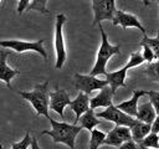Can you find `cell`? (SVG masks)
<instances>
[{
	"label": "cell",
	"mask_w": 159,
	"mask_h": 149,
	"mask_svg": "<svg viewBox=\"0 0 159 149\" xmlns=\"http://www.w3.org/2000/svg\"><path fill=\"white\" fill-rule=\"evenodd\" d=\"M50 123L52 129L51 130H42L41 134H47L52 138L53 143H62L70 147V149H75V140L78 133L83 129L81 125L70 124L66 122H57L50 118Z\"/></svg>",
	"instance_id": "cell-1"
},
{
	"label": "cell",
	"mask_w": 159,
	"mask_h": 149,
	"mask_svg": "<svg viewBox=\"0 0 159 149\" xmlns=\"http://www.w3.org/2000/svg\"><path fill=\"white\" fill-rule=\"evenodd\" d=\"M19 94L31 103L34 109L36 111V115H45L50 119L48 109H50V92H48V81L36 84L32 91L22 92L19 91Z\"/></svg>",
	"instance_id": "cell-2"
},
{
	"label": "cell",
	"mask_w": 159,
	"mask_h": 149,
	"mask_svg": "<svg viewBox=\"0 0 159 149\" xmlns=\"http://www.w3.org/2000/svg\"><path fill=\"white\" fill-rule=\"evenodd\" d=\"M99 26V31H101V37H102V42H101V46H99V50L97 52V58H96V63L93 66V68L91 70L89 74L91 76H99V74H106L107 71H106V66H107V62L108 60L113 56V55H119L120 52V46L119 45H111L108 42V37H107V34L104 32L103 27H102V24H98Z\"/></svg>",
	"instance_id": "cell-3"
},
{
	"label": "cell",
	"mask_w": 159,
	"mask_h": 149,
	"mask_svg": "<svg viewBox=\"0 0 159 149\" xmlns=\"http://www.w3.org/2000/svg\"><path fill=\"white\" fill-rule=\"evenodd\" d=\"M144 62V58L142 56V53L139 52H133L127 62V65L124 67H122L120 70H117V71H113V72H107L104 76H106V79L108 82V86L111 87L112 92L116 94V91L119 88V87H125V76H127V71L129 68H133V67H137V66H140L142 63Z\"/></svg>",
	"instance_id": "cell-4"
},
{
	"label": "cell",
	"mask_w": 159,
	"mask_h": 149,
	"mask_svg": "<svg viewBox=\"0 0 159 149\" xmlns=\"http://www.w3.org/2000/svg\"><path fill=\"white\" fill-rule=\"evenodd\" d=\"M67 17L63 14L56 15V25H55V51H56V63L55 67L57 70H61L62 66L66 62V47H65V40H63V25L66 22Z\"/></svg>",
	"instance_id": "cell-5"
},
{
	"label": "cell",
	"mask_w": 159,
	"mask_h": 149,
	"mask_svg": "<svg viewBox=\"0 0 159 149\" xmlns=\"http://www.w3.org/2000/svg\"><path fill=\"white\" fill-rule=\"evenodd\" d=\"M43 38H40L37 41L30 42V41H22V40H1L0 41V46L1 47H6L10 50H14L19 53L21 52H26V51H35L37 53H40L45 60L47 58V53L43 48Z\"/></svg>",
	"instance_id": "cell-6"
},
{
	"label": "cell",
	"mask_w": 159,
	"mask_h": 149,
	"mask_svg": "<svg viewBox=\"0 0 159 149\" xmlns=\"http://www.w3.org/2000/svg\"><path fill=\"white\" fill-rule=\"evenodd\" d=\"M92 10L94 14L92 25H98L103 20H113L116 9V0H92Z\"/></svg>",
	"instance_id": "cell-7"
},
{
	"label": "cell",
	"mask_w": 159,
	"mask_h": 149,
	"mask_svg": "<svg viewBox=\"0 0 159 149\" xmlns=\"http://www.w3.org/2000/svg\"><path fill=\"white\" fill-rule=\"evenodd\" d=\"M96 117L97 118H102V119H106V120H109V122H113L116 125H124V127H132L137 118L134 117H130L128 114H125L124 112H122L120 109H118L116 106H109L107 107L104 111L102 112H97L96 113Z\"/></svg>",
	"instance_id": "cell-8"
},
{
	"label": "cell",
	"mask_w": 159,
	"mask_h": 149,
	"mask_svg": "<svg viewBox=\"0 0 159 149\" xmlns=\"http://www.w3.org/2000/svg\"><path fill=\"white\" fill-rule=\"evenodd\" d=\"M75 79V87L86 94H91L96 89H102L108 84L107 79H99L96 76L91 74H81V73H75L73 76Z\"/></svg>",
	"instance_id": "cell-9"
},
{
	"label": "cell",
	"mask_w": 159,
	"mask_h": 149,
	"mask_svg": "<svg viewBox=\"0 0 159 149\" xmlns=\"http://www.w3.org/2000/svg\"><path fill=\"white\" fill-rule=\"evenodd\" d=\"M130 139H132V134H130V128L129 127L116 125L113 129H111L107 133L103 144L118 148L119 145H122L123 143H125V142H128Z\"/></svg>",
	"instance_id": "cell-10"
},
{
	"label": "cell",
	"mask_w": 159,
	"mask_h": 149,
	"mask_svg": "<svg viewBox=\"0 0 159 149\" xmlns=\"http://www.w3.org/2000/svg\"><path fill=\"white\" fill-rule=\"evenodd\" d=\"M70 103H71L70 96L65 89L56 87L53 92H50V109L56 112L62 119L65 117L63 111L66 106H70Z\"/></svg>",
	"instance_id": "cell-11"
},
{
	"label": "cell",
	"mask_w": 159,
	"mask_h": 149,
	"mask_svg": "<svg viewBox=\"0 0 159 149\" xmlns=\"http://www.w3.org/2000/svg\"><path fill=\"white\" fill-rule=\"evenodd\" d=\"M112 24L113 26H122L123 29H128V27H137L138 30L142 31L143 35L147 34V30L145 27L139 22L138 17L133 14H129V12H125V11H122V10H117L116 14H114V17L112 20Z\"/></svg>",
	"instance_id": "cell-12"
},
{
	"label": "cell",
	"mask_w": 159,
	"mask_h": 149,
	"mask_svg": "<svg viewBox=\"0 0 159 149\" xmlns=\"http://www.w3.org/2000/svg\"><path fill=\"white\" fill-rule=\"evenodd\" d=\"M132 98H129L128 101H124L119 104H117L116 107L118 109H120L122 112H124L125 114L130 115V117H137V112H138V101L143 97L147 96V91L143 89H132Z\"/></svg>",
	"instance_id": "cell-13"
},
{
	"label": "cell",
	"mask_w": 159,
	"mask_h": 149,
	"mask_svg": "<svg viewBox=\"0 0 159 149\" xmlns=\"http://www.w3.org/2000/svg\"><path fill=\"white\" fill-rule=\"evenodd\" d=\"M10 55V52L7 51H4V50H0V79L4 81L6 83V86L11 89V79L20 74V71L19 70H14L11 68L7 62H6V57Z\"/></svg>",
	"instance_id": "cell-14"
},
{
	"label": "cell",
	"mask_w": 159,
	"mask_h": 149,
	"mask_svg": "<svg viewBox=\"0 0 159 149\" xmlns=\"http://www.w3.org/2000/svg\"><path fill=\"white\" fill-rule=\"evenodd\" d=\"M114 93L112 92L111 87L107 84L106 87H103L102 89H99V93L97 96H94L93 98L89 99V108L91 109H96L99 107H109L112 106V98H113Z\"/></svg>",
	"instance_id": "cell-15"
},
{
	"label": "cell",
	"mask_w": 159,
	"mask_h": 149,
	"mask_svg": "<svg viewBox=\"0 0 159 149\" xmlns=\"http://www.w3.org/2000/svg\"><path fill=\"white\" fill-rule=\"evenodd\" d=\"M89 99H91V98L88 97V94H86V93H83V92H80V93L77 94V97L71 101L70 107H71V109H72V111L75 112V114H76V119H75L73 124L77 125V123H78L81 115H82L83 113H86V112L89 109Z\"/></svg>",
	"instance_id": "cell-16"
},
{
	"label": "cell",
	"mask_w": 159,
	"mask_h": 149,
	"mask_svg": "<svg viewBox=\"0 0 159 149\" xmlns=\"http://www.w3.org/2000/svg\"><path fill=\"white\" fill-rule=\"evenodd\" d=\"M155 117H157V112L150 102H145V103H142L138 106V112H137V117H135L138 120L152 125Z\"/></svg>",
	"instance_id": "cell-17"
},
{
	"label": "cell",
	"mask_w": 159,
	"mask_h": 149,
	"mask_svg": "<svg viewBox=\"0 0 159 149\" xmlns=\"http://www.w3.org/2000/svg\"><path fill=\"white\" fill-rule=\"evenodd\" d=\"M152 132V125L143 123L140 120H135V123L130 127V134H132V140L135 143H140L149 133Z\"/></svg>",
	"instance_id": "cell-18"
},
{
	"label": "cell",
	"mask_w": 159,
	"mask_h": 149,
	"mask_svg": "<svg viewBox=\"0 0 159 149\" xmlns=\"http://www.w3.org/2000/svg\"><path fill=\"white\" fill-rule=\"evenodd\" d=\"M78 123H80V125H81L82 128H84V129L92 132L97 125H99V124L102 123V120L96 117L94 109H91V108H89L86 113H83V114L81 115Z\"/></svg>",
	"instance_id": "cell-19"
},
{
	"label": "cell",
	"mask_w": 159,
	"mask_h": 149,
	"mask_svg": "<svg viewBox=\"0 0 159 149\" xmlns=\"http://www.w3.org/2000/svg\"><path fill=\"white\" fill-rule=\"evenodd\" d=\"M148 46L155 55V58L159 60V31H158V35L157 37H148L147 34L143 36V40L140 41V46Z\"/></svg>",
	"instance_id": "cell-20"
},
{
	"label": "cell",
	"mask_w": 159,
	"mask_h": 149,
	"mask_svg": "<svg viewBox=\"0 0 159 149\" xmlns=\"http://www.w3.org/2000/svg\"><path fill=\"white\" fill-rule=\"evenodd\" d=\"M106 133L102 132V130H98V129H93L91 132V139H89V149H98L104 139H106Z\"/></svg>",
	"instance_id": "cell-21"
},
{
	"label": "cell",
	"mask_w": 159,
	"mask_h": 149,
	"mask_svg": "<svg viewBox=\"0 0 159 149\" xmlns=\"http://www.w3.org/2000/svg\"><path fill=\"white\" fill-rule=\"evenodd\" d=\"M143 73L152 81L159 82V60L148 63V66L145 67V70L143 71Z\"/></svg>",
	"instance_id": "cell-22"
},
{
	"label": "cell",
	"mask_w": 159,
	"mask_h": 149,
	"mask_svg": "<svg viewBox=\"0 0 159 149\" xmlns=\"http://www.w3.org/2000/svg\"><path fill=\"white\" fill-rule=\"evenodd\" d=\"M142 147L145 148H152V149H158L159 148V134L150 132L140 143H138Z\"/></svg>",
	"instance_id": "cell-23"
},
{
	"label": "cell",
	"mask_w": 159,
	"mask_h": 149,
	"mask_svg": "<svg viewBox=\"0 0 159 149\" xmlns=\"http://www.w3.org/2000/svg\"><path fill=\"white\" fill-rule=\"evenodd\" d=\"M48 0H31L29 7L26 9V11H30V10H36L41 14H50V11L47 10L46 7V4H47Z\"/></svg>",
	"instance_id": "cell-24"
},
{
	"label": "cell",
	"mask_w": 159,
	"mask_h": 149,
	"mask_svg": "<svg viewBox=\"0 0 159 149\" xmlns=\"http://www.w3.org/2000/svg\"><path fill=\"white\" fill-rule=\"evenodd\" d=\"M31 142H32V137H30V133L26 132L25 137L20 142L11 144V149H29V147L31 145Z\"/></svg>",
	"instance_id": "cell-25"
},
{
	"label": "cell",
	"mask_w": 159,
	"mask_h": 149,
	"mask_svg": "<svg viewBox=\"0 0 159 149\" xmlns=\"http://www.w3.org/2000/svg\"><path fill=\"white\" fill-rule=\"evenodd\" d=\"M147 96H149V102L154 107L157 114H159V92H157V91H147Z\"/></svg>",
	"instance_id": "cell-26"
},
{
	"label": "cell",
	"mask_w": 159,
	"mask_h": 149,
	"mask_svg": "<svg viewBox=\"0 0 159 149\" xmlns=\"http://www.w3.org/2000/svg\"><path fill=\"white\" fill-rule=\"evenodd\" d=\"M143 47V53H142V56H143V58H144V61H147V62H149V63H152V62H154V61H157V58H155V55H154V52L148 47V46H145V45H143L142 46Z\"/></svg>",
	"instance_id": "cell-27"
},
{
	"label": "cell",
	"mask_w": 159,
	"mask_h": 149,
	"mask_svg": "<svg viewBox=\"0 0 159 149\" xmlns=\"http://www.w3.org/2000/svg\"><path fill=\"white\" fill-rule=\"evenodd\" d=\"M118 149H140V148H139V144L138 143H135L134 140L130 139V140L123 143L122 145H119Z\"/></svg>",
	"instance_id": "cell-28"
},
{
	"label": "cell",
	"mask_w": 159,
	"mask_h": 149,
	"mask_svg": "<svg viewBox=\"0 0 159 149\" xmlns=\"http://www.w3.org/2000/svg\"><path fill=\"white\" fill-rule=\"evenodd\" d=\"M30 2H31V0H19V4H17V12L21 15V14L29 7Z\"/></svg>",
	"instance_id": "cell-29"
},
{
	"label": "cell",
	"mask_w": 159,
	"mask_h": 149,
	"mask_svg": "<svg viewBox=\"0 0 159 149\" xmlns=\"http://www.w3.org/2000/svg\"><path fill=\"white\" fill-rule=\"evenodd\" d=\"M152 132L153 133H157V134L159 133V114H157L154 122L152 123Z\"/></svg>",
	"instance_id": "cell-30"
},
{
	"label": "cell",
	"mask_w": 159,
	"mask_h": 149,
	"mask_svg": "<svg viewBox=\"0 0 159 149\" xmlns=\"http://www.w3.org/2000/svg\"><path fill=\"white\" fill-rule=\"evenodd\" d=\"M31 149H41L40 148V145H39V143H37V139H36V137H32V142H31Z\"/></svg>",
	"instance_id": "cell-31"
},
{
	"label": "cell",
	"mask_w": 159,
	"mask_h": 149,
	"mask_svg": "<svg viewBox=\"0 0 159 149\" xmlns=\"http://www.w3.org/2000/svg\"><path fill=\"white\" fill-rule=\"evenodd\" d=\"M142 1H143V4H144L145 6H148V5L150 4V1H149V0H142Z\"/></svg>",
	"instance_id": "cell-32"
},
{
	"label": "cell",
	"mask_w": 159,
	"mask_h": 149,
	"mask_svg": "<svg viewBox=\"0 0 159 149\" xmlns=\"http://www.w3.org/2000/svg\"><path fill=\"white\" fill-rule=\"evenodd\" d=\"M139 148L140 149H152V148H145V147H142V145H139Z\"/></svg>",
	"instance_id": "cell-33"
},
{
	"label": "cell",
	"mask_w": 159,
	"mask_h": 149,
	"mask_svg": "<svg viewBox=\"0 0 159 149\" xmlns=\"http://www.w3.org/2000/svg\"><path fill=\"white\" fill-rule=\"evenodd\" d=\"M0 149H2V145H1V144H0Z\"/></svg>",
	"instance_id": "cell-34"
},
{
	"label": "cell",
	"mask_w": 159,
	"mask_h": 149,
	"mask_svg": "<svg viewBox=\"0 0 159 149\" xmlns=\"http://www.w3.org/2000/svg\"><path fill=\"white\" fill-rule=\"evenodd\" d=\"M157 1H158V4H159V0H157Z\"/></svg>",
	"instance_id": "cell-35"
},
{
	"label": "cell",
	"mask_w": 159,
	"mask_h": 149,
	"mask_svg": "<svg viewBox=\"0 0 159 149\" xmlns=\"http://www.w3.org/2000/svg\"><path fill=\"white\" fill-rule=\"evenodd\" d=\"M158 149H159V148H158Z\"/></svg>",
	"instance_id": "cell-36"
}]
</instances>
